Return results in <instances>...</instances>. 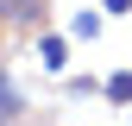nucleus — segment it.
Here are the masks:
<instances>
[{"mask_svg":"<svg viewBox=\"0 0 132 126\" xmlns=\"http://www.w3.org/2000/svg\"><path fill=\"white\" fill-rule=\"evenodd\" d=\"M38 63H44L51 76H63V69H69V38H57V32H44V38H38Z\"/></svg>","mask_w":132,"mask_h":126,"instance_id":"obj_1","label":"nucleus"},{"mask_svg":"<svg viewBox=\"0 0 132 126\" xmlns=\"http://www.w3.org/2000/svg\"><path fill=\"white\" fill-rule=\"evenodd\" d=\"M0 19H13V25H38V19H44V0H0Z\"/></svg>","mask_w":132,"mask_h":126,"instance_id":"obj_2","label":"nucleus"},{"mask_svg":"<svg viewBox=\"0 0 132 126\" xmlns=\"http://www.w3.org/2000/svg\"><path fill=\"white\" fill-rule=\"evenodd\" d=\"M19 107H25V94H19V82H13V76L0 69V126H13V120H19Z\"/></svg>","mask_w":132,"mask_h":126,"instance_id":"obj_3","label":"nucleus"},{"mask_svg":"<svg viewBox=\"0 0 132 126\" xmlns=\"http://www.w3.org/2000/svg\"><path fill=\"white\" fill-rule=\"evenodd\" d=\"M107 101H126L132 107V69H113L107 76Z\"/></svg>","mask_w":132,"mask_h":126,"instance_id":"obj_4","label":"nucleus"},{"mask_svg":"<svg viewBox=\"0 0 132 126\" xmlns=\"http://www.w3.org/2000/svg\"><path fill=\"white\" fill-rule=\"evenodd\" d=\"M69 32H76V38H101V13H76Z\"/></svg>","mask_w":132,"mask_h":126,"instance_id":"obj_5","label":"nucleus"},{"mask_svg":"<svg viewBox=\"0 0 132 126\" xmlns=\"http://www.w3.org/2000/svg\"><path fill=\"white\" fill-rule=\"evenodd\" d=\"M101 6H107V13H132V0H101Z\"/></svg>","mask_w":132,"mask_h":126,"instance_id":"obj_6","label":"nucleus"}]
</instances>
